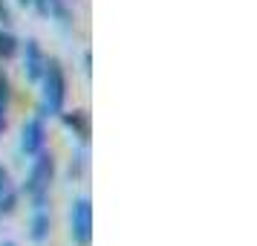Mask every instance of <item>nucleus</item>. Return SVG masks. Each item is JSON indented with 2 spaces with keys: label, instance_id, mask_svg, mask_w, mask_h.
<instances>
[{
  "label": "nucleus",
  "instance_id": "nucleus-5",
  "mask_svg": "<svg viewBox=\"0 0 257 246\" xmlns=\"http://www.w3.org/2000/svg\"><path fill=\"white\" fill-rule=\"evenodd\" d=\"M44 67H47V55H44V49L38 44L35 38H29L24 47V72L29 81H41V75H44Z\"/></svg>",
  "mask_w": 257,
  "mask_h": 246
},
{
  "label": "nucleus",
  "instance_id": "nucleus-18",
  "mask_svg": "<svg viewBox=\"0 0 257 246\" xmlns=\"http://www.w3.org/2000/svg\"><path fill=\"white\" fill-rule=\"evenodd\" d=\"M0 246H15V243H0Z\"/></svg>",
  "mask_w": 257,
  "mask_h": 246
},
{
  "label": "nucleus",
  "instance_id": "nucleus-12",
  "mask_svg": "<svg viewBox=\"0 0 257 246\" xmlns=\"http://www.w3.org/2000/svg\"><path fill=\"white\" fill-rule=\"evenodd\" d=\"M84 168H87V156L78 153V156H75V162L70 165V180H78V177L84 174Z\"/></svg>",
  "mask_w": 257,
  "mask_h": 246
},
{
  "label": "nucleus",
  "instance_id": "nucleus-7",
  "mask_svg": "<svg viewBox=\"0 0 257 246\" xmlns=\"http://www.w3.org/2000/svg\"><path fill=\"white\" fill-rule=\"evenodd\" d=\"M49 229H52V217H49L47 206H35V214H32V223H29V237L35 243H44L49 237Z\"/></svg>",
  "mask_w": 257,
  "mask_h": 246
},
{
  "label": "nucleus",
  "instance_id": "nucleus-16",
  "mask_svg": "<svg viewBox=\"0 0 257 246\" xmlns=\"http://www.w3.org/2000/svg\"><path fill=\"white\" fill-rule=\"evenodd\" d=\"M6 130V105H0V133Z\"/></svg>",
  "mask_w": 257,
  "mask_h": 246
},
{
  "label": "nucleus",
  "instance_id": "nucleus-11",
  "mask_svg": "<svg viewBox=\"0 0 257 246\" xmlns=\"http://www.w3.org/2000/svg\"><path fill=\"white\" fill-rule=\"evenodd\" d=\"M9 99H12V81L6 72H0V105L9 107Z\"/></svg>",
  "mask_w": 257,
  "mask_h": 246
},
{
  "label": "nucleus",
  "instance_id": "nucleus-4",
  "mask_svg": "<svg viewBox=\"0 0 257 246\" xmlns=\"http://www.w3.org/2000/svg\"><path fill=\"white\" fill-rule=\"evenodd\" d=\"M44 145H47V125H44V113H38V116H32L24 125V133H21V148H24L26 156H35Z\"/></svg>",
  "mask_w": 257,
  "mask_h": 246
},
{
  "label": "nucleus",
  "instance_id": "nucleus-14",
  "mask_svg": "<svg viewBox=\"0 0 257 246\" xmlns=\"http://www.w3.org/2000/svg\"><path fill=\"white\" fill-rule=\"evenodd\" d=\"M9 186H12V183H9V171H6V168L0 165V191H6Z\"/></svg>",
  "mask_w": 257,
  "mask_h": 246
},
{
  "label": "nucleus",
  "instance_id": "nucleus-6",
  "mask_svg": "<svg viewBox=\"0 0 257 246\" xmlns=\"http://www.w3.org/2000/svg\"><path fill=\"white\" fill-rule=\"evenodd\" d=\"M61 122L72 130V136H78L81 142L90 139L93 122H90V113L87 110H61Z\"/></svg>",
  "mask_w": 257,
  "mask_h": 246
},
{
  "label": "nucleus",
  "instance_id": "nucleus-17",
  "mask_svg": "<svg viewBox=\"0 0 257 246\" xmlns=\"http://www.w3.org/2000/svg\"><path fill=\"white\" fill-rule=\"evenodd\" d=\"M18 3H21V6H32V0H18Z\"/></svg>",
  "mask_w": 257,
  "mask_h": 246
},
{
  "label": "nucleus",
  "instance_id": "nucleus-9",
  "mask_svg": "<svg viewBox=\"0 0 257 246\" xmlns=\"http://www.w3.org/2000/svg\"><path fill=\"white\" fill-rule=\"evenodd\" d=\"M21 41L15 38V32H9V26H0V61H9L18 55Z\"/></svg>",
  "mask_w": 257,
  "mask_h": 246
},
{
  "label": "nucleus",
  "instance_id": "nucleus-2",
  "mask_svg": "<svg viewBox=\"0 0 257 246\" xmlns=\"http://www.w3.org/2000/svg\"><path fill=\"white\" fill-rule=\"evenodd\" d=\"M41 87H44V116H61V110L67 105V75L58 58H47L44 75H41Z\"/></svg>",
  "mask_w": 257,
  "mask_h": 246
},
{
  "label": "nucleus",
  "instance_id": "nucleus-8",
  "mask_svg": "<svg viewBox=\"0 0 257 246\" xmlns=\"http://www.w3.org/2000/svg\"><path fill=\"white\" fill-rule=\"evenodd\" d=\"M47 3V15L55 18L61 26H72V12H70V3L67 0H44Z\"/></svg>",
  "mask_w": 257,
  "mask_h": 246
},
{
  "label": "nucleus",
  "instance_id": "nucleus-10",
  "mask_svg": "<svg viewBox=\"0 0 257 246\" xmlns=\"http://www.w3.org/2000/svg\"><path fill=\"white\" fill-rule=\"evenodd\" d=\"M18 200H21V194L12 186L6 188V191H0V217H9V214L18 211Z\"/></svg>",
  "mask_w": 257,
  "mask_h": 246
},
{
  "label": "nucleus",
  "instance_id": "nucleus-13",
  "mask_svg": "<svg viewBox=\"0 0 257 246\" xmlns=\"http://www.w3.org/2000/svg\"><path fill=\"white\" fill-rule=\"evenodd\" d=\"M0 24H3V26L12 24V9H9V3H6V0H0Z\"/></svg>",
  "mask_w": 257,
  "mask_h": 246
},
{
  "label": "nucleus",
  "instance_id": "nucleus-1",
  "mask_svg": "<svg viewBox=\"0 0 257 246\" xmlns=\"http://www.w3.org/2000/svg\"><path fill=\"white\" fill-rule=\"evenodd\" d=\"M52 180H55V153L47 151V148H41L35 153V159H32L29 177H26V183H24L26 197L32 200L35 206H47Z\"/></svg>",
  "mask_w": 257,
  "mask_h": 246
},
{
  "label": "nucleus",
  "instance_id": "nucleus-3",
  "mask_svg": "<svg viewBox=\"0 0 257 246\" xmlns=\"http://www.w3.org/2000/svg\"><path fill=\"white\" fill-rule=\"evenodd\" d=\"M70 234L75 246L93 243V203L90 197H78L70 211Z\"/></svg>",
  "mask_w": 257,
  "mask_h": 246
},
{
  "label": "nucleus",
  "instance_id": "nucleus-15",
  "mask_svg": "<svg viewBox=\"0 0 257 246\" xmlns=\"http://www.w3.org/2000/svg\"><path fill=\"white\" fill-rule=\"evenodd\" d=\"M84 72H93V52H84Z\"/></svg>",
  "mask_w": 257,
  "mask_h": 246
}]
</instances>
